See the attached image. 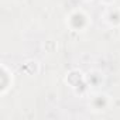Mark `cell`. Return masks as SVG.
Returning <instances> with one entry per match:
<instances>
[{"label":"cell","mask_w":120,"mask_h":120,"mask_svg":"<svg viewBox=\"0 0 120 120\" xmlns=\"http://www.w3.org/2000/svg\"><path fill=\"white\" fill-rule=\"evenodd\" d=\"M99 2H100L102 4H105V6H113L117 0H99Z\"/></svg>","instance_id":"8992f818"},{"label":"cell","mask_w":120,"mask_h":120,"mask_svg":"<svg viewBox=\"0 0 120 120\" xmlns=\"http://www.w3.org/2000/svg\"><path fill=\"white\" fill-rule=\"evenodd\" d=\"M65 24L74 33H83V31H86L89 28L90 19H89V16H88L86 11H83L81 9H75V10H72L67 16Z\"/></svg>","instance_id":"6da1fadb"},{"label":"cell","mask_w":120,"mask_h":120,"mask_svg":"<svg viewBox=\"0 0 120 120\" xmlns=\"http://www.w3.org/2000/svg\"><path fill=\"white\" fill-rule=\"evenodd\" d=\"M13 85V74L3 65L2 67V75H0V93L2 95H4L9 89H10V86Z\"/></svg>","instance_id":"277c9868"},{"label":"cell","mask_w":120,"mask_h":120,"mask_svg":"<svg viewBox=\"0 0 120 120\" xmlns=\"http://www.w3.org/2000/svg\"><path fill=\"white\" fill-rule=\"evenodd\" d=\"M119 28H120V27H119ZM119 33H120V30H119Z\"/></svg>","instance_id":"52a82bcc"},{"label":"cell","mask_w":120,"mask_h":120,"mask_svg":"<svg viewBox=\"0 0 120 120\" xmlns=\"http://www.w3.org/2000/svg\"><path fill=\"white\" fill-rule=\"evenodd\" d=\"M86 82L89 88H99L103 83V74L99 71H90L86 74Z\"/></svg>","instance_id":"5b68a950"},{"label":"cell","mask_w":120,"mask_h":120,"mask_svg":"<svg viewBox=\"0 0 120 120\" xmlns=\"http://www.w3.org/2000/svg\"><path fill=\"white\" fill-rule=\"evenodd\" d=\"M103 20L110 27H120V9L114 6H107L103 13Z\"/></svg>","instance_id":"3957f363"},{"label":"cell","mask_w":120,"mask_h":120,"mask_svg":"<svg viewBox=\"0 0 120 120\" xmlns=\"http://www.w3.org/2000/svg\"><path fill=\"white\" fill-rule=\"evenodd\" d=\"M110 105H112L110 96L106 95V93H103V92H96L89 99V107L95 113H102V112L109 110Z\"/></svg>","instance_id":"7a4b0ae2"}]
</instances>
